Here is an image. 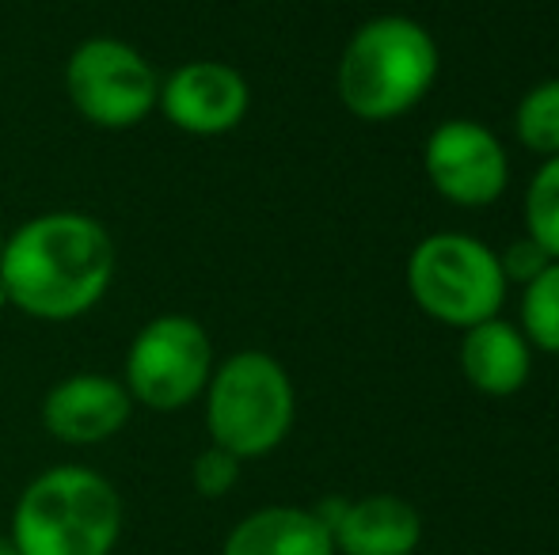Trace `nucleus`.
<instances>
[{"label": "nucleus", "instance_id": "1", "mask_svg": "<svg viewBox=\"0 0 559 555\" xmlns=\"http://www.w3.org/2000/svg\"><path fill=\"white\" fill-rule=\"evenodd\" d=\"M115 240L96 217L50 209L4 237L0 281L8 304L35 319H76L92 312L115 281Z\"/></svg>", "mask_w": 559, "mask_h": 555}, {"label": "nucleus", "instance_id": "2", "mask_svg": "<svg viewBox=\"0 0 559 555\" xmlns=\"http://www.w3.org/2000/svg\"><path fill=\"white\" fill-rule=\"evenodd\" d=\"M126 526V503L104 472L53 464L23 487L12 510L15 555H111Z\"/></svg>", "mask_w": 559, "mask_h": 555}, {"label": "nucleus", "instance_id": "3", "mask_svg": "<svg viewBox=\"0 0 559 555\" xmlns=\"http://www.w3.org/2000/svg\"><path fill=\"white\" fill-rule=\"evenodd\" d=\"M438 46L423 23L381 15L358 27L338 58V99L361 122H392L430 92Z\"/></svg>", "mask_w": 559, "mask_h": 555}, {"label": "nucleus", "instance_id": "4", "mask_svg": "<svg viewBox=\"0 0 559 555\" xmlns=\"http://www.w3.org/2000/svg\"><path fill=\"white\" fill-rule=\"evenodd\" d=\"M202 400H206L210 445H222L240 460L278 449L297 411L286 365L263 350H240L214 365Z\"/></svg>", "mask_w": 559, "mask_h": 555}, {"label": "nucleus", "instance_id": "5", "mask_svg": "<svg viewBox=\"0 0 559 555\" xmlns=\"http://www.w3.org/2000/svg\"><path fill=\"white\" fill-rule=\"evenodd\" d=\"M407 289L427 316L468 331L499 316L507 275L484 240L468 232H435L407 260Z\"/></svg>", "mask_w": 559, "mask_h": 555}, {"label": "nucleus", "instance_id": "6", "mask_svg": "<svg viewBox=\"0 0 559 555\" xmlns=\"http://www.w3.org/2000/svg\"><path fill=\"white\" fill-rule=\"evenodd\" d=\"M214 365V342L206 327L183 312H164L133 335L122 385L133 408L141 403L148 411H179L206 393Z\"/></svg>", "mask_w": 559, "mask_h": 555}, {"label": "nucleus", "instance_id": "7", "mask_svg": "<svg viewBox=\"0 0 559 555\" xmlns=\"http://www.w3.org/2000/svg\"><path fill=\"white\" fill-rule=\"evenodd\" d=\"M66 96L99 130L141 126L156 111L160 76L138 46L122 38H84L66 61Z\"/></svg>", "mask_w": 559, "mask_h": 555}, {"label": "nucleus", "instance_id": "8", "mask_svg": "<svg viewBox=\"0 0 559 555\" xmlns=\"http://www.w3.org/2000/svg\"><path fill=\"white\" fill-rule=\"evenodd\" d=\"M427 176L442 198L456 206H491L510 179L507 148L487 126L468 119H453L427 141Z\"/></svg>", "mask_w": 559, "mask_h": 555}, {"label": "nucleus", "instance_id": "9", "mask_svg": "<svg viewBox=\"0 0 559 555\" xmlns=\"http://www.w3.org/2000/svg\"><path fill=\"white\" fill-rule=\"evenodd\" d=\"M156 107L183 134L217 137L243 122L251 107V88L240 69L214 58H199L164 76Z\"/></svg>", "mask_w": 559, "mask_h": 555}, {"label": "nucleus", "instance_id": "10", "mask_svg": "<svg viewBox=\"0 0 559 555\" xmlns=\"http://www.w3.org/2000/svg\"><path fill=\"white\" fill-rule=\"evenodd\" d=\"M133 415L126 385L107 373H73L43 396V426L61 445H104Z\"/></svg>", "mask_w": 559, "mask_h": 555}, {"label": "nucleus", "instance_id": "11", "mask_svg": "<svg viewBox=\"0 0 559 555\" xmlns=\"http://www.w3.org/2000/svg\"><path fill=\"white\" fill-rule=\"evenodd\" d=\"M335 555H412L423 541V518L396 495L346 498L343 518L332 529Z\"/></svg>", "mask_w": 559, "mask_h": 555}, {"label": "nucleus", "instance_id": "12", "mask_svg": "<svg viewBox=\"0 0 559 555\" xmlns=\"http://www.w3.org/2000/svg\"><path fill=\"white\" fill-rule=\"evenodd\" d=\"M461 370L468 385L484 396H514L530 381L533 347L522 327L491 316L468 327L461 339Z\"/></svg>", "mask_w": 559, "mask_h": 555}, {"label": "nucleus", "instance_id": "13", "mask_svg": "<svg viewBox=\"0 0 559 555\" xmlns=\"http://www.w3.org/2000/svg\"><path fill=\"white\" fill-rule=\"evenodd\" d=\"M222 555H335V541L305 506H263L236 521Z\"/></svg>", "mask_w": 559, "mask_h": 555}, {"label": "nucleus", "instance_id": "14", "mask_svg": "<svg viewBox=\"0 0 559 555\" xmlns=\"http://www.w3.org/2000/svg\"><path fill=\"white\" fill-rule=\"evenodd\" d=\"M514 130L530 153L545 160L559 156V81H540L537 88L525 92V99L518 104Z\"/></svg>", "mask_w": 559, "mask_h": 555}, {"label": "nucleus", "instance_id": "15", "mask_svg": "<svg viewBox=\"0 0 559 555\" xmlns=\"http://www.w3.org/2000/svg\"><path fill=\"white\" fill-rule=\"evenodd\" d=\"M522 335L530 347L559 354V263L540 270L522 297Z\"/></svg>", "mask_w": 559, "mask_h": 555}, {"label": "nucleus", "instance_id": "16", "mask_svg": "<svg viewBox=\"0 0 559 555\" xmlns=\"http://www.w3.org/2000/svg\"><path fill=\"white\" fill-rule=\"evenodd\" d=\"M525 237H533L559 263V156L545 160L525 191Z\"/></svg>", "mask_w": 559, "mask_h": 555}, {"label": "nucleus", "instance_id": "17", "mask_svg": "<svg viewBox=\"0 0 559 555\" xmlns=\"http://www.w3.org/2000/svg\"><path fill=\"white\" fill-rule=\"evenodd\" d=\"M240 457H233L222 445H206L199 457L191 460V487L202 498H225L240 480Z\"/></svg>", "mask_w": 559, "mask_h": 555}, {"label": "nucleus", "instance_id": "18", "mask_svg": "<svg viewBox=\"0 0 559 555\" xmlns=\"http://www.w3.org/2000/svg\"><path fill=\"white\" fill-rule=\"evenodd\" d=\"M552 263L556 260L533 237L514 240V244L499 255V267H502V275H507V281H522V286H530V281L537 278L540 270L552 267Z\"/></svg>", "mask_w": 559, "mask_h": 555}, {"label": "nucleus", "instance_id": "19", "mask_svg": "<svg viewBox=\"0 0 559 555\" xmlns=\"http://www.w3.org/2000/svg\"><path fill=\"white\" fill-rule=\"evenodd\" d=\"M4 309H12V304H8V289H4V281H0V312Z\"/></svg>", "mask_w": 559, "mask_h": 555}, {"label": "nucleus", "instance_id": "20", "mask_svg": "<svg viewBox=\"0 0 559 555\" xmlns=\"http://www.w3.org/2000/svg\"><path fill=\"white\" fill-rule=\"evenodd\" d=\"M0 555H15V548L8 541H0Z\"/></svg>", "mask_w": 559, "mask_h": 555}, {"label": "nucleus", "instance_id": "21", "mask_svg": "<svg viewBox=\"0 0 559 555\" xmlns=\"http://www.w3.org/2000/svg\"><path fill=\"white\" fill-rule=\"evenodd\" d=\"M0 252H4V232H0Z\"/></svg>", "mask_w": 559, "mask_h": 555}, {"label": "nucleus", "instance_id": "22", "mask_svg": "<svg viewBox=\"0 0 559 555\" xmlns=\"http://www.w3.org/2000/svg\"><path fill=\"white\" fill-rule=\"evenodd\" d=\"M111 555H122V552H111Z\"/></svg>", "mask_w": 559, "mask_h": 555}]
</instances>
